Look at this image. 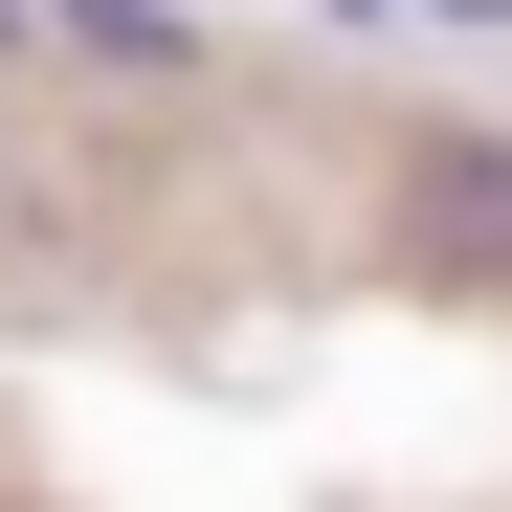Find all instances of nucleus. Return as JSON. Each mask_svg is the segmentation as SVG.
Listing matches in <instances>:
<instances>
[{
  "mask_svg": "<svg viewBox=\"0 0 512 512\" xmlns=\"http://www.w3.org/2000/svg\"><path fill=\"white\" fill-rule=\"evenodd\" d=\"M0 23H23V0H0Z\"/></svg>",
  "mask_w": 512,
  "mask_h": 512,
  "instance_id": "3",
  "label": "nucleus"
},
{
  "mask_svg": "<svg viewBox=\"0 0 512 512\" xmlns=\"http://www.w3.org/2000/svg\"><path fill=\"white\" fill-rule=\"evenodd\" d=\"M67 45H112V67H179V0H67Z\"/></svg>",
  "mask_w": 512,
  "mask_h": 512,
  "instance_id": "2",
  "label": "nucleus"
},
{
  "mask_svg": "<svg viewBox=\"0 0 512 512\" xmlns=\"http://www.w3.org/2000/svg\"><path fill=\"white\" fill-rule=\"evenodd\" d=\"M423 223H446V245H512V156L446 134V156H423Z\"/></svg>",
  "mask_w": 512,
  "mask_h": 512,
  "instance_id": "1",
  "label": "nucleus"
}]
</instances>
